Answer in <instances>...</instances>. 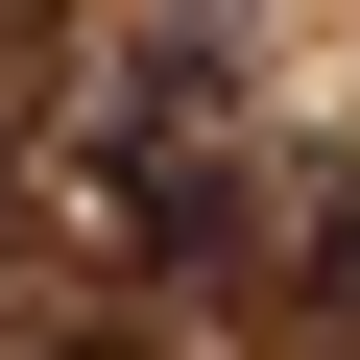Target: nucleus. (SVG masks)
Segmentation results:
<instances>
[{
  "label": "nucleus",
  "instance_id": "nucleus-1",
  "mask_svg": "<svg viewBox=\"0 0 360 360\" xmlns=\"http://www.w3.org/2000/svg\"><path fill=\"white\" fill-rule=\"evenodd\" d=\"M240 72L193 49V25H96L72 72H49V120H25V217L72 240V264H240Z\"/></svg>",
  "mask_w": 360,
  "mask_h": 360
}]
</instances>
